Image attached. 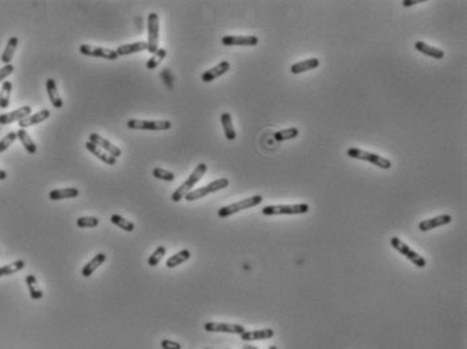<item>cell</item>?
Masks as SVG:
<instances>
[{
    "label": "cell",
    "mask_w": 467,
    "mask_h": 349,
    "mask_svg": "<svg viewBox=\"0 0 467 349\" xmlns=\"http://www.w3.org/2000/svg\"><path fill=\"white\" fill-rule=\"evenodd\" d=\"M206 171H208V165L205 164V163H201V164L196 165L192 173L188 176V179L173 191V194L171 195V199H172L173 202H180L190 191H192L194 185L205 176Z\"/></svg>",
    "instance_id": "obj_1"
},
{
    "label": "cell",
    "mask_w": 467,
    "mask_h": 349,
    "mask_svg": "<svg viewBox=\"0 0 467 349\" xmlns=\"http://www.w3.org/2000/svg\"><path fill=\"white\" fill-rule=\"evenodd\" d=\"M310 210L307 203L299 204H279V206H265L261 208L264 216H297V214H306Z\"/></svg>",
    "instance_id": "obj_2"
},
{
    "label": "cell",
    "mask_w": 467,
    "mask_h": 349,
    "mask_svg": "<svg viewBox=\"0 0 467 349\" xmlns=\"http://www.w3.org/2000/svg\"><path fill=\"white\" fill-rule=\"evenodd\" d=\"M347 155L350 156L351 159L368 161V163L379 167L381 169H390V167H391V161L389 159L382 157V156L376 155V153H371V152L362 151V149H358V148H350L347 151Z\"/></svg>",
    "instance_id": "obj_3"
},
{
    "label": "cell",
    "mask_w": 467,
    "mask_h": 349,
    "mask_svg": "<svg viewBox=\"0 0 467 349\" xmlns=\"http://www.w3.org/2000/svg\"><path fill=\"white\" fill-rule=\"evenodd\" d=\"M228 185H229V180H228L226 177H221V179H217V180L209 183V184L205 185V187H201V188L190 191V192L184 196V199L188 200V202H194V200H198V199L208 196L209 194H213V192H217V191L224 190Z\"/></svg>",
    "instance_id": "obj_4"
},
{
    "label": "cell",
    "mask_w": 467,
    "mask_h": 349,
    "mask_svg": "<svg viewBox=\"0 0 467 349\" xmlns=\"http://www.w3.org/2000/svg\"><path fill=\"white\" fill-rule=\"evenodd\" d=\"M261 202H263L261 195H255V196H251V198L242 199L240 202L232 203L229 206L221 207L220 210H218V217H220V218H228V217L233 216V214L241 212V210H247V208H251V207H256Z\"/></svg>",
    "instance_id": "obj_5"
},
{
    "label": "cell",
    "mask_w": 467,
    "mask_h": 349,
    "mask_svg": "<svg viewBox=\"0 0 467 349\" xmlns=\"http://www.w3.org/2000/svg\"><path fill=\"white\" fill-rule=\"evenodd\" d=\"M159 35H160V19L156 13L148 15V52L155 54L159 50Z\"/></svg>",
    "instance_id": "obj_6"
},
{
    "label": "cell",
    "mask_w": 467,
    "mask_h": 349,
    "mask_svg": "<svg viewBox=\"0 0 467 349\" xmlns=\"http://www.w3.org/2000/svg\"><path fill=\"white\" fill-rule=\"evenodd\" d=\"M390 244H391V246H393L394 249L398 250V252L403 254V256H405L409 261H412V264H415L416 267L424 268L425 265H427V261H425V259L421 254L415 252L411 246H408L405 242L401 241L398 237L391 238V240H390Z\"/></svg>",
    "instance_id": "obj_7"
},
{
    "label": "cell",
    "mask_w": 467,
    "mask_h": 349,
    "mask_svg": "<svg viewBox=\"0 0 467 349\" xmlns=\"http://www.w3.org/2000/svg\"><path fill=\"white\" fill-rule=\"evenodd\" d=\"M126 126L133 130H152V131H161L172 127L169 121H141V119H129Z\"/></svg>",
    "instance_id": "obj_8"
},
{
    "label": "cell",
    "mask_w": 467,
    "mask_h": 349,
    "mask_svg": "<svg viewBox=\"0 0 467 349\" xmlns=\"http://www.w3.org/2000/svg\"><path fill=\"white\" fill-rule=\"evenodd\" d=\"M79 50L84 56L99 57V58H106V60H117L118 57H119L114 49L102 48V46H91V45H86V43L80 45Z\"/></svg>",
    "instance_id": "obj_9"
},
{
    "label": "cell",
    "mask_w": 467,
    "mask_h": 349,
    "mask_svg": "<svg viewBox=\"0 0 467 349\" xmlns=\"http://www.w3.org/2000/svg\"><path fill=\"white\" fill-rule=\"evenodd\" d=\"M205 330L213 333H230V334H242L245 328L237 323H222V322H206Z\"/></svg>",
    "instance_id": "obj_10"
},
{
    "label": "cell",
    "mask_w": 467,
    "mask_h": 349,
    "mask_svg": "<svg viewBox=\"0 0 467 349\" xmlns=\"http://www.w3.org/2000/svg\"><path fill=\"white\" fill-rule=\"evenodd\" d=\"M221 42L225 46H256L259 38L255 35H225Z\"/></svg>",
    "instance_id": "obj_11"
},
{
    "label": "cell",
    "mask_w": 467,
    "mask_h": 349,
    "mask_svg": "<svg viewBox=\"0 0 467 349\" xmlns=\"http://www.w3.org/2000/svg\"><path fill=\"white\" fill-rule=\"evenodd\" d=\"M90 143L98 145L100 149H103L106 153H108V155L111 156V157H114V159H118V157H121L122 156V151L119 149V148L115 147L114 144H111L108 139L103 138L102 135H99V134H96V133L90 134Z\"/></svg>",
    "instance_id": "obj_12"
},
{
    "label": "cell",
    "mask_w": 467,
    "mask_h": 349,
    "mask_svg": "<svg viewBox=\"0 0 467 349\" xmlns=\"http://www.w3.org/2000/svg\"><path fill=\"white\" fill-rule=\"evenodd\" d=\"M30 106H23V107L17 108V110H14V111L5 112V114L0 115V125H10V123H14V122L22 121L23 118L30 115Z\"/></svg>",
    "instance_id": "obj_13"
},
{
    "label": "cell",
    "mask_w": 467,
    "mask_h": 349,
    "mask_svg": "<svg viewBox=\"0 0 467 349\" xmlns=\"http://www.w3.org/2000/svg\"><path fill=\"white\" fill-rule=\"evenodd\" d=\"M451 221H452V217L448 216V214H443V216L435 217V218L421 221L419 224V229L421 232H429V230L443 226V225H448Z\"/></svg>",
    "instance_id": "obj_14"
},
{
    "label": "cell",
    "mask_w": 467,
    "mask_h": 349,
    "mask_svg": "<svg viewBox=\"0 0 467 349\" xmlns=\"http://www.w3.org/2000/svg\"><path fill=\"white\" fill-rule=\"evenodd\" d=\"M230 69V64L228 61H221L220 64L213 66L212 69L206 71L205 74H202V82L204 83H210L213 80H216L217 78H220L222 75H225Z\"/></svg>",
    "instance_id": "obj_15"
},
{
    "label": "cell",
    "mask_w": 467,
    "mask_h": 349,
    "mask_svg": "<svg viewBox=\"0 0 467 349\" xmlns=\"http://www.w3.org/2000/svg\"><path fill=\"white\" fill-rule=\"evenodd\" d=\"M49 116H50V111L46 110V108H43L41 111L35 112V114H30V115L26 116V118H23L22 121H19V127H21V129H26L29 126L38 125L41 122L46 121Z\"/></svg>",
    "instance_id": "obj_16"
},
{
    "label": "cell",
    "mask_w": 467,
    "mask_h": 349,
    "mask_svg": "<svg viewBox=\"0 0 467 349\" xmlns=\"http://www.w3.org/2000/svg\"><path fill=\"white\" fill-rule=\"evenodd\" d=\"M415 49L417 52L423 53L425 56L432 57V58H436V60L444 58V50L435 48V46H431V45L423 42V41H417V42L415 43Z\"/></svg>",
    "instance_id": "obj_17"
},
{
    "label": "cell",
    "mask_w": 467,
    "mask_h": 349,
    "mask_svg": "<svg viewBox=\"0 0 467 349\" xmlns=\"http://www.w3.org/2000/svg\"><path fill=\"white\" fill-rule=\"evenodd\" d=\"M144 50H148V43L140 41V42L121 45V46H118L115 52H117L118 56H129V54H135V53L144 52Z\"/></svg>",
    "instance_id": "obj_18"
},
{
    "label": "cell",
    "mask_w": 467,
    "mask_h": 349,
    "mask_svg": "<svg viewBox=\"0 0 467 349\" xmlns=\"http://www.w3.org/2000/svg\"><path fill=\"white\" fill-rule=\"evenodd\" d=\"M46 91H48V96L50 103L54 108H61L64 106V102L61 99L58 90H57V84L54 82V79H48L46 80Z\"/></svg>",
    "instance_id": "obj_19"
},
{
    "label": "cell",
    "mask_w": 467,
    "mask_h": 349,
    "mask_svg": "<svg viewBox=\"0 0 467 349\" xmlns=\"http://www.w3.org/2000/svg\"><path fill=\"white\" fill-rule=\"evenodd\" d=\"M320 65V60L318 58H307L305 61H299L297 64H293L290 68V72L293 75H299L307 71H313V69L318 68Z\"/></svg>",
    "instance_id": "obj_20"
},
{
    "label": "cell",
    "mask_w": 467,
    "mask_h": 349,
    "mask_svg": "<svg viewBox=\"0 0 467 349\" xmlns=\"http://www.w3.org/2000/svg\"><path fill=\"white\" fill-rule=\"evenodd\" d=\"M274 330L273 329H260V330H252V332H245L240 334L241 340L244 341H257V340H269L271 337H274Z\"/></svg>",
    "instance_id": "obj_21"
},
{
    "label": "cell",
    "mask_w": 467,
    "mask_h": 349,
    "mask_svg": "<svg viewBox=\"0 0 467 349\" xmlns=\"http://www.w3.org/2000/svg\"><path fill=\"white\" fill-rule=\"evenodd\" d=\"M86 148L88 149V151L91 152L92 155L95 156V157H98V159H99L100 161H103L104 164L115 165V163H117V159L111 157V156L108 155V153H106V152H104L103 149H100V148L98 147V145H95V144H92V143H90V141H87Z\"/></svg>",
    "instance_id": "obj_22"
},
{
    "label": "cell",
    "mask_w": 467,
    "mask_h": 349,
    "mask_svg": "<svg viewBox=\"0 0 467 349\" xmlns=\"http://www.w3.org/2000/svg\"><path fill=\"white\" fill-rule=\"evenodd\" d=\"M104 261H106V254L98 253L94 259L90 260V261H88V263L83 267L82 275L84 276V277H90V276H91L92 273H94V272H95L96 269H98V268H99L100 265L104 263Z\"/></svg>",
    "instance_id": "obj_23"
},
{
    "label": "cell",
    "mask_w": 467,
    "mask_h": 349,
    "mask_svg": "<svg viewBox=\"0 0 467 349\" xmlns=\"http://www.w3.org/2000/svg\"><path fill=\"white\" fill-rule=\"evenodd\" d=\"M221 123H222V127H224L225 137L228 138L229 141H234L236 137H237V134H236V130H234L232 115H230L229 112H222V114H221Z\"/></svg>",
    "instance_id": "obj_24"
},
{
    "label": "cell",
    "mask_w": 467,
    "mask_h": 349,
    "mask_svg": "<svg viewBox=\"0 0 467 349\" xmlns=\"http://www.w3.org/2000/svg\"><path fill=\"white\" fill-rule=\"evenodd\" d=\"M79 195L78 188L70 187V188H58L49 192V199L50 200H61V199H72L76 198Z\"/></svg>",
    "instance_id": "obj_25"
},
{
    "label": "cell",
    "mask_w": 467,
    "mask_h": 349,
    "mask_svg": "<svg viewBox=\"0 0 467 349\" xmlns=\"http://www.w3.org/2000/svg\"><path fill=\"white\" fill-rule=\"evenodd\" d=\"M17 137H18V139L22 143V145L25 147V149H26V152L29 153V155H35V153H37V145H35V143L33 141V138L29 135V133H27L26 130L25 129L18 130Z\"/></svg>",
    "instance_id": "obj_26"
},
{
    "label": "cell",
    "mask_w": 467,
    "mask_h": 349,
    "mask_svg": "<svg viewBox=\"0 0 467 349\" xmlns=\"http://www.w3.org/2000/svg\"><path fill=\"white\" fill-rule=\"evenodd\" d=\"M17 48H18V37H11V38L9 39L7 45H6V49H5V52H3V54H2V58H0L3 64L7 65L11 62Z\"/></svg>",
    "instance_id": "obj_27"
},
{
    "label": "cell",
    "mask_w": 467,
    "mask_h": 349,
    "mask_svg": "<svg viewBox=\"0 0 467 349\" xmlns=\"http://www.w3.org/2000/svg\"><path fill=\"white\" fill-rule=\"evenodd\" d=\"M190 257H191L190 250L182 249V250H179L177 253L173 254V256H171V257L167 260V264H165V265H167L168 268H175V267H177V265H180V264L184 263V261H187Z\"/></svg>",
    "instance_id": "obj_28"
},
{
    "label": "cell",
    "mask_w": 467,
    "mask_h": 349,
    "mask_svg": "<svg viewBox=\"0 0 467 349\" xmlns=\"http://www.w3.org/2000/svg\"><path fill=\"white\" fill-rule=\"evenodd\" d=\"M11 92H13V83L6 80L3 82L2 90H0V108H6L10 106V98H11Z\"/></svg>",
    "instance_id": "obj_29"
},
{
    "label": "cell",
    "mask_w": 467,
    "mask_h": 349,
    "mask_svg": "<svg viewBox=\"0 0 467 349\" xmlns=\"http://www.w3.org/2000/svg\"><path fill=\"white\" fill-rule=\"evenodd\" d=\"M26 285L29 287V293H30V297L33 299H41L43 297L42 290L39 289L38 282H37V277L34 275L26 276Z\"/></svg>",
    "instance_id": "obj_30"
},
{
    "label": "cell",
    "mask_w": 467,
    "mask_h": 349,
    "mask_svg": "<svg viewBox=\"0 0 467 349\" xmlns=\"http://www.w3.org/2000/svg\"><path fill=\"white\" fill-rule=\"evenodd\" d=\"M23 268H25V261H23V260H17V261H14V263L3 265V267H0V277H2V276L14 275V273H17V272L22 271Z\"/></svg>",
    "instance_id": "obj_31"
},
{
    "label": "cell",
    "mask_w": 467,
    "mask_h": 349,
    "mask_svg": "<svg viewBox=\"0 0 467 349\" xmlns=\"http://www.w3.org/2000/svg\"><path fill=\"white\" fill-rule=\"evenodd\" d=\"M299 134V130L297 127H290V129H285V130H279L277 133L274 134V138L277 139L278 143H282V141H287V139H293V138H297Z\"/></svg>",
    "instance_id": "obj_32"
},
{
    "label": "cell",
    "mask_w": 467,
    "mask_h": 349,
    "mask_svg": "<svg viewBox=\"0 0 467 349\" xmlns=\"http://www.w3.org/2000/svg\"><path fill=\"white\" fill-rule=\"evenodd\" d=\"M111 222H113L114 225H117L118 228H121L122 230H125V232H133V230H135V224H133V222H130V221H127V220H125V218H123V217H121V216H118V214H114V216H111Z\"/></svg>",
    "instance_id": "obj_33"
},
{
    "label": "cell",
    "mask_w": 467,
    "mask_h": 349,
    "mask_svg": "<svg viewBox=\"0 0 467 349\" xmlns=\"http://www.w3.org/2000/svg\"><path fill=\"white\" fill-rule=\"evenodd\" d=\"M165 56H167V50H165V49H159V50H157L155 54H152L151 58L148 60L147 68L151 69V71L152 69H156L160 65L161 61L164 60Z\"/></svg>",
    "instance_id": "obj_34"
},
{
    "label": "cell",
    "mask_w": 467,
    "mask_h": 349,
    "mask_svg": "<svg viewBox=\"0 0 467 349\" xmlns=\"http://www.w3.org/2000/svg\"><path fill=\"white\" fill-rule=\"evenodd\" d=\"M152 175L156 179H159V180H164V181H173L175 180V175H173L171 171H167L164 168H160V167H156L153 171H152Z\"/></svg>",
    "instance_id": "obj_35"
},
{
    "label": "cell",
    "mask_w": 467,
    "mask_h": 349,
    "mask_svg": "<svg viewBox=\"0 0 467 349\" xmlns=\"http://www.w3.org/2000/svg\"><path fill=\"white\" fill-rule=\"evenodd\" d=\"M165 253H167V249H165V246H159V248H157V249H156L155 252L152 253L151 257L148 259V264H149L151 267H156V265H157V264L160 263L161 260H163V257L165 256Z\"/></svg>",
    "instance_id": "obj_36"
},
{
    "label": "cell",
    "mask_w": 467,
    "mask_h": 349,
    "mask_svg": "<svg viewBox=\"0 0 467 349\" xmlns=\"http://www.w3.org/2000/svg\"><path fill=\"white\" fill-rule=\"evenodd\" d=\"M17 131H10L9 134H6L5 137L0 139V153H3L9 149L17 139Z\"/></svg>",
    "instance_id": "obj_37"
},
{
    "label": "cell",
    "mask_w": 467,
    "mask_h": 349,
    "mask_svg": "<svg viewBox=\"0 0 467 349\" xmlns=\"http://www.w3.org/2000/svg\"><path fill=\"white\" fill-rule=\"evenodd\" d=\"M76 224H78L79 228H96L98 225H99V220L96 218V217H80L78 221H76Z\"/></svg>",
    "instance_id": "obj_38"
},
{
    "label": "cell",
    "mask_w": 467,
    "mask_h": 349,
    "mask_svg": "<svg viewBox=\"0 0 467 349\" xmlns=\"http://www.w3.org/2000/svg\"><path fill=\"white\" fill-rule=\"evenodd\" d=\"M14 69L15 68H14L13 64H7L0 69V83H3V80H6V79L9 78L10 75H13Z\"/></svg>",
    "instance_id": "obj_39"
},
{
    "label": "cell",
    "mask_w": 467,
    "mask_h": 349,
    "mask_svg": "<svg viewBox=\"0 0 467 349\" xmlns=\"http://www.w3.org/2000/svg\"><path fill=\"white\" fill-rule=\"evenodd\" d=\"M161 348L163 349H182V345L177 341L172 340H163L161 341Z\"/></svg>",
    "instance_id": "obj_40"
},
{
    "label": "cell",
    "mask_w": 467,
    "mask_h": 349,
    "mask_svg": "<svg viewBox=\"0 0 467 349\" xmlns=\"http://www.w3.org/2000/svg\"><path fill=\"white\" fill-rule=\"evenodd\" d=\"M419 3H421L420 0H405V2H403V6L404 7H411V6L419 5Z\"/></svg>",
    "instance_id": "obj_41"
},
{
    "label": "cell",
    "mask_w": 467,
    "mask_h": 349,
    "mask_svg": "<svg viewBox=\"0 0 467 349\" xmlns=\"http://www.w3.org/2000/svg\"><path fill=\"white\" fill-rule=\"evenodd\" d=\"M7 179V172L3 171V169H0V180H6Z\"/></svg>",
    "instance_id": "obj_42"
},
{
    "label": "cell",
    "mask_w": 467,
    "mask_h": 349,
    "mask_svg": "<svg viewBox=\"0 0 467 349\" xmlns=\"http://www.w3.org/2000/svg\"><path fill=\"white\" fill-rule=\"evenodd\" d=\"M242 349H257V348H255V346H252V345L245 344V345H244V346H242Z\"/></svg>",
    "instance_id": "obj_43"
},
{
    "label": "cell",
    "mask_w": 467,
    "mask_h": 349,
    "mask_svg": "<svg viewBox=\"0 0 467 349\" xmlns=\"http://www.w3.org/2000/svg\"><path fill=\"white\" fill-rule=\"evenodd\" d=\"M269 349H278V348H277V346H275V345H273V346H270Z\"/></svg>",
    "instance_id": "obj_44"
},
{
    "label": "cell",
    "mask_w": 467,
    "mask_h": 349,
    "mask_svg": "<svg viewBox=\"0 0 467 349\" xmlns=\"http://www.w3.org/2000/svg\"><path fill=\"white\" fill-rule=\"evenodd\" d=\"M206 349H209V348H206Z\"/></svg>",
    "instance_id": "obj_45"
}]
</instances>
